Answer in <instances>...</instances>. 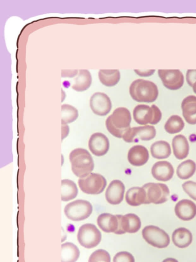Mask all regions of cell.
I'll list each match as a JSON object with an SVG mask.
<instances>
[{
  "label": "cell",
  "mask_w": 196,
  "mask_h": 262,
  "mask_svg": "<svg viewBox=\"0 0 196 262\" xmlns=\"http://www.w3.org/2000/svg\"><path fill=\"white\" fill-rule=\"evenodd\" d=\"M135 121L140 125H152L158 124L162 119V114L160 109L155 105L151 107L146 105H139L133 111Z\"/></svg>",
  "instance_id": "277c9868"
},
{
  "label": "cell",
  "mask_w": 196,
  "mask_h": 262,
  "mask_svg": "<svg viewBox=\"0 0 196 262\" xmlns=\"http://www.w3.org/2000/svg\"><path fill=\"white\" fill-rule=\"evenodd\" d=\"M78 191L76 184L69 179L62 181V201L69 202L75 198Z\"/></svg>",
  "instance_id": "83f0119b"
},
{
  "label": "cell",
  "mask_w": 196,
  "mask_h": 262,
  "mask_svg": "<svg viewBox=\"0 0 196 262\" xmlns=\"http://www.w3.org/2000/svg\"><path fill=\"white\" fill-rule=\"evenodd\" d=\"M77 70H63L62 71V78H72L76 76Z\"/></svg>",
  "instance_id": "8d00e7d4"
},
{
  "label": "cell",
  "mask_w": 196,
  "mask_h": 262,
  "mask_svg": "<svg viewBox=\"0 0 196 262\" xmlns=\"http://www.w3.org/2000/svg\"><path fill=\"white\" fill-rule=\"evenodd\" d=\"M133 256L127 252L117 253L113 258V262H135Z\"/></svg>",
  "instance_id": "836d02e7"
},
{
  "label": "cell",
  "mask_w": 196,
  "mask_h": 262,
  "mask_svg": "<svg viewBox=\"0 0 196 262\" xmlns=\"http://www.w3.org/2000/svg\"><path fill=\"white\" fill-rule=\"evenodd\" d=\"M88 262H111V257L106 251L98 249L90 256Z\"/></svg>",
  "instance_id": "1f68e13d"
},
{
  "label": "cell",
  "mask_w": 196,
  "mask_h": 262,
  "mask_svg": "<svg viewBox=\"0 0 196 262\" xmlns=\"http://www.w3.org/2000/svg\"><path fill=\"white\" fill-rule=\"evenodd\" d=\"M152 174L156 180L166 182L173 178L174 169L171 164L168 162L159 161L153 166Z\"/></svg>",
  "instance_id": "2e32d148"
},
{
  "label": "cell",
  "mask_w": 196,
  "mask_h": 262,
  "mask_svg": "<svg viewBox=\"0 0 196 262\" xmlns=\"http://www.w3.org/2000/svg\"><path fill=\"white\" fill-rule=\"evenodd\" d=\"M193 89L194 92L196 94V82H195V83L194 84L193 86Z\"/></svg>",
  "instance_id": "ab89813d"
},
{
  "label": "cell",
  "mask_w": 196,
  "mask_h": 262,
  "mask_svg": "<svg viewBox=\"0 0 196 262\" xmlns=\"http://www.w3.org/2000/svg\"><path fill=\"white\" fill-rule=\"evenodd\" d=\"M135 72L140 77H149L155 72V70H134Z\"/></svg>",
  "instance_id": "d590c367"
},
{
  "label": "cell",
  "mask_w": 196,
  "mask_h": 262,
  "mask_svg": "<svg viewBox=\"0 0 196 262\" xmlns=\"http://www.w3.org/2000/svg\"><path fill=\"white\" fill-rule=\"evenodd\" d=\"M92 76L88 70H80L75 84L72 86L74 90L83 92L87 90L92 84Z\"/></svg>",
  "instance_id": "484cf974"
},
{
  "label": "cell",
  "mask_w": 196,
  "mask_h": 262,
  "mask_svg": "<svg viewBox=\"0 0 196 262\" xmlns=\"http://www.w3.org/2000/svg\"><path fill=\"white\" fill-rule=\"evenodd\" d=\"M126 201L129 205L132 206L147 204L146 192L143 188L133 187L127 191Z\"/></svg>",
  "instance_id": "ffe728a7"
},
{
  "label": "cell",
  "mask_w": 196,
  "mask_h": 262,
  "mask_svg": "<svg viewBox=\"0 0 196 262\" xmlns=\"http://www.w3.org/2000/svg\"><path fill=\"white\" fill-rule=\"evenodd\" d=\"M156 135V130L152 126L130 128L125 133L123 139L128 143H137L139 140L149 141L154 139Z\"/></svg>",
  "instance_id": "30bf717a"
},
{
  "label": "cell",
  "mask_w": 196,
  "mask_h": 262,
  "mask_svg": "<svg viewBox=\"0 0 196 262\" xmlns=\"http://www.w3.org/2000/svg\"><path fill=\"white\" fill-rule=\"evenodd\" d=\"M185 122L181 117L173 116L165 123L164 129L166 132L174 134L180 132L185 127Z\"/></svg>",
  "instance_id": "f546056e"
},
{
  "label": "cell",
  "mask_w": 196,
  "mask_h": 262,
  "mask_svg": "<svg viewBox=\"0 0 196 262\" xmlns=\"http://www.w3.org/2000/svg\"><path fill=\"white\" fill-rule=\"evenodd\" d=\"M175 212L180 219L185 221H190L196 216V205L190 200H182L176 205Z\"/></svg>",
  "instance_id": "ac0fdd59"
},
{
  "label": "cell",
  "mask_w": 196,
  "mask_h": 262,
  "mask_svg": "<svg viewBox=\"0 0 196 262\" xmlns=\"http://www.w3.org/2000/svg\"><path fill=\"white\" fill-rule=\"evenodd\" d=\"M88 146L91 153L100 157L107 153L110 148V143L106 135L101 133H96L91 136Z\"/></svg>",
  "instance_id": "5bb4252c"
},
{
  "label": "cell",
  "mask_w": 196,
  "mask_h": 262,
  "mask_svg": "<svg viewBox=\"0 0 196 262\" xmlns=\"http://www.w3.org/2000/svg\"><path fill=\"white\" fill-rule=\"evenodd\" d=\"M130 94L138 102L152 103L158 98V87L153 82L142 79L134 81L130 87Z\"/></svg>",
  "instance_id": "3957f363"
},
{
  "label": "cell",
  "mask_w": 196,
  "mask_h": 262,
  "mask_svg": "<svg viewBox=\"0 0 196 262\" xmlns=\"http://www.w3.org/2000/svg\"><path fill=\"white\" fill-rule=\"evenodd\" d=\"M98 77L100 82L107 87H113L118 83L121 73L118 70H100Z\"/></svg>",
  "instance_id": "4316f807"
},
{
  "label": "cell",
  "mask_w": 196,
  "mask_h": 262,
  "mask_svg": "<svg viewBox=\"0 0 196 262\" xmlns=\"http://www.w3.org/2000/svg\"><path fill=\"white\" fill-rule=\"evenodd\" d=\"M163 262H178V261L174 258H167L163 260Z\"/></svg>",
  "instance_id": "f35d334b"
},
{
  "label": "cell",
  "mask_w": 196,
  "mask_h": 262,
  "mask_svg": "<svg viewBox=\"0 0 196 262\" xmlns=\"http://www.w3.org/2000/svg\"><path fill=\"white\" fill-rule=\"evenodd\" d=\"M142 234L148 243L156 248H166L170 243L168 234L163 230L154 226L145 227L142 230Z\"/></svg>",
  "instance_id": "ba28073f"
},
{
  "label": "cell",
  "mask_w": 196,
  "mask_h": 262,
  "mask_svg": "<svg viewBox=\"0 0 196 262\" xmlns=\"http://www.w3.org/2000/svg\"><path fill=\"white\" fill-rule=\"evenodd\" d=\"M90 106L95 114L101 116L107 115L112 109L110 98L102 92H96L91 96Z\"/></svg>",
  "instance_id": "7c38bea8"
},
{
  "label": "cell",
  "mask_w": 196,
  "mask_h": 262,
  "mask_svg": "<svg viewBox=\"0 0 196 262\" xmlns=\"http://www.w3.org/2000/svg\"><path fill=\"white\" fill-rule=\"evenodd\" d=\"M80 256L79 249L73 243L67 242L62 245V262H76Z\"/></svg>",
  "instance_id": "cb8c5ba5"
},
{
  "label": "cell",
  "mask_w": 196,
  "mask_h": 262,
  "mask_svg": "<svg viewBox=\"0 0 196 262\" xmlns=\"http://www.w3.org/2000/svg\"><path fill=\"white\" fill-rule=\"evenodd\" d=\"M182 115L186 121L194 125L196 124V96L190 95L182 102Z\"/></svg>",
  "instance_id": "d6986e66"
},
{
  "label": "cell",
  "mask_w": 196,
  "mask_h": 262,
  "mask_svg": "<svg viewBox=\"0 0 196 262\" xmlns=\"http://www.w3.org/2000/svg\"><path fill=\"white\" fill-rule=\"evenodd\" d=\"M93 211L92 204L84 200H77L70 203L64 208L65 215L73 221H81L87 219Z\"/></svg>",
  "instance_id": "5b68a950"
},
{
  "label": "cell",
  "mask_w": 196,
  "mask_h": 262,
  "mask_svg": "<svg viewBox=\"0 0 196 262\" xmlns=\"http://www.w3.org/2000/svg\"><path fill=\"white\" fill-rule=\"evenodd\" d=\"M142 188L146 192L147 204H160L167 202L169 190L166 184L148 183L143 185Z\"/></svg>",
  "instance_id": "9c48e42d"
},
{
  "label": "cell",
  "mask_w": 196,
  "mask_h": 262,
  "mask_svg": "<svg viewBox=\"0 0 196 262\" xmlns=\"http://www.w3.org/2000/svg\"><path fill=\"white\" fill-rule=\"evenodd\" d=\"M119 219L118 229L114 233L117 234H122L126 233H134L141 228L140 218L135 214H128L124 216L117 215Z\"/></svg>",
  "instance_id": "4fadbf2b"
},
{
  "label": "cell",
  "mask_w": 196,
  "mask_h": 262,
  "mask_svg": "<svg viewBox=\"0 0 196 262\" xmlns=\"http://www.w3.org/2000/svg\"><path fill=\"white\" fill-rule=\"evenodd\" d=\"M99 228L104 232L114 233L119 226V219L117 215H113L109 213L100 214L97 219Z\"/></svg>",
  "instance_id": "44dd1931"
},
{
  "label": "cell",
  "mask_w": 196,
  "mask_h": 262,
  "mask_svg": "<svg viewBox=\"0 0 196 262\" xmlns=\"http://www.w3.org/2000/svg\"><path fill=\"white\" fill-rule=\"evenodd\" d=\"M77 240L83 247L90 249L97 247L101 240V234L93 224H84L77 233Z\"/></svg>",
  "instance_id": "8992f818"
},
{
  "label": "cell",
  "mask_w": 196,
  "mask_h": 262,
  "mask_svg": "<svg viewBox=\"0 0 196 262\" xmlns=\"http://www.w3.org/2000/svg\"><path fill=\"white\" fill-rule=\"evenodd\" d=\"M132 118L129 110L124 107L116 109L112 115L106 120L108 131L114 136L123 139L126 131L130 128Z\"/></svg>",
  "instance_id": "6da1fadb"
},
{
  "label": "cell",
  "mask_w": 196,
  "mask_h": 262,
  "mask_svg": "<svg viewBox=\"0 0 196 262\" xmlns=\"http://www.w3.org/2000/svg\"><path fill=\"white\" fill-rule=\"evenodd\" d=\"M173 152L176 158L184 159L189 153L190 146L186 137L182 135L174 137L172 142Z\"/></svg>",
  "instance_id": "7402d4cb"
},
{
  "label": "cell",
  "mask_w": 196,
  "mask_h": 262,
  "mask_svg": "<svg viewBox=\"0 0 196 262\" xmlns=\"http://www.w3.org/2000/svg\"><path fill=\"white\" fill-rule=\"evenodd\" d=\"M149 159V153L145 146L137 145L130 149L128 159L131 165L141 167L145 165Z\"/></svg>",
  "instance_id": "e0dca14e"
},
{
  "label": "cell",
  "mask_w": 196,
  "mask_h": 262,
  "mask_svg": "<svg viewBox=\"0 0 196 262\" xmlns=\"http://www.w3.org/2000/svg\"><path fill=\"white\" fill-rule=\"evenodd\" d=\"M72 171L75 175L80 178L87 177L95 168L92 156L86 149L78 148L74 149L69 155Z\"/></svg>",
  "instance_id": "7a4b0ae2"
},
{
  "label": "cell",
  "mask_w": 196,
  "mask_h": 262,
  "mask_svg": "<svg viewBox=\"0 0 196 262\" xmlns=\"http://www.w3.org/2000/svg\"><path fill=\"white\" fill-rule=\"evenodd\" d=\"M125 186L120 180H113L106 190L105 197L108 203L112 205L120 204L124 197Z\"/></svg>",
  "instance_id": "9a60e30c"
},
{
  "label": "cell",
  "mask_w": 196,
  "mask_h": 262,
  "mask_svg": "<svg viewBox=\"0 0 196 262\" xmlns=\"http://www.w3.org/2000/svg\"><path fill=\"white\" fill-rule=\"evenodd\" d=\"M186 77L188 84L192 87L196 82V70H188Z\"/></svg>",
  "instance_id": "e575fe53"
},
{
  "label": "cell",
  "mask_w": 196,
  "mask_h": 262,
  "mask_svg": "<svg viewBox=\"0 0 196 262\" xmlns=\"http://www.w3.org/2000/svg\"><path fill=\"white\" fill-rule=\"evenodd\" d=\"M107 184L106 179L97 173H90L87 177L78 180L82 191L89 195L101 194L105 189Z\"/></svg>",
  "instance_id": "52a82bcc"
},
{
  "label": "cell",
  "mask_w": 196,
  "mask_h": 262,
  "mask_svg": "<svg viewBox=\"0 0 196 262\" xmlns=\"http://www.w3.org/2000/svg\"><path fill=\"white\" fill-rule=\"evenodd\" d=\"M172 241L176 246L185 248L192 243L193 235L189 230L184 228H179L174 232Z\"/></svg>",
  "instance_id": "603a6c76"
},
{
  "label": "cell",
  "mask_w": 196,
  "mask_h": 262,
  "mask_svg": "<svg viewBox=\"0 0 196 262\" xmlns=\"http://www.w3.org/2000/svg\"><path fill=\"white\" fill-rule=\"evenodd\" d=\"M151 153L156 159H166L171 154V146L165 141L156 142L151 146Z\"/></svg>",
  "instance_id": "d4e9b609"
},
{
  "label": "cell",
  "mask_w": 196,
  "mask_h": 262,
  "mask_svg": "<svg viewBox=\"0 0 196 262\" xmlns=\"http://www.w3.org/2000/svg\"><path fill=\"white\" fill-rule=\"evenodd\" d=\"M159 76L166 88L177 90L184 84V76L179 70H159Z\"/></svg>",
  "instance_id": "8fae6325"
},
{
  "label": "cell",
  "mask_w": 196,
  "mask_h": 262,
  "mask_svg": "<svg viewBox=\"0 0 196 262\" xmlns=\"http://www.w3.org/2000/svg\"><path fill=\"white\" fill-rule=\"evenodd\" d=\"M182 188L191 198L196 201V182L187 181L182 184Z\"/></svg>",
  "instance_id": "d6a6232c"
},
{
  "label": "cell",
  "mask_w": 196,
  "mask_h": 262,
  "mask_svg": "<svg viewBox=\"0 0 196 262\" xmlns=\"http://www.w3.org/2000/svg\"><path fill=\"white\" fill-rule=\"evenodd\" d=\"M196 171V164L193 160H187L183 162L177 168L178 177L183 180L191 178Z\"/></svg>",
  "instance_id": "f1b7e54d"
},
{
  "label": "cell",
  "mask_w": 196,
  "mask_h": 262,
  "mask_svg": "<svg viewBox=\"0 0 196 262\" xmlns=\"http://www.w3.org/2000/svg\"><path fill=\"white\" fill-rule=\"evenodd\" d=\"M62 140H63L64 139L66 138L67 136L68 135L69 133V127L67 126V124H62Z\"/></svg>",
  "instance_id": "74e56055"
},
{
  "label": "cell",
  "mask_w": 196,
  "mask_h": 262,
  "mask_svg": "<svg viewBox=\"0 0 196 262\" xmlns=\"http://www.w3.org/2000/svg\"><path fill=\"white\" fill-rule=\"evenodd\" d=\"M78 117V112L75 107L67 104L62 106V124L73 122Z\"/></svg>",
  "instance_id": "4dcf8cb0"
}]
</instances>
